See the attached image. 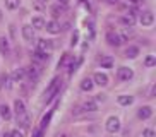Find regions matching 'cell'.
<instances>
[{"label":"cell","instance_id":"6da1fadb","mask_svg":"<svg viewBox=\"0 0 156 137\" xmlns=\"http://www.w3.org/2000/svg\"><path fill=\"white\" fill-rule=\"evenodd\" d=\"M60 86H62V81H60L58 77H55L53 81L50 82V86L46 87L45 91V101H50L53 96H57L60 93Z\"/></svg>","mask_w":156,"mask_h":137},{"label":"cell","instance_id":"7a4b0ae2","mask_svg":"<svg viewBox=\"0 0 156 137\" xmlns=\"http://www.w3.org/2000/svg\"><path fill=\"white\" fill-rule=\"evenodd\" d=\"M106 130L110 134H117L120 130V120L117 117H110L106 120Z\"/></svg>","mask_w":156,"mask_h":137},{"label":"cell","instance_id":"3957f363","mask_svg":"<svg viewBox=\"0 0 156 137\" xmlns=\"http://www.w3.org/2000/svg\"><path fill=\"white\" fill-rule=\"evenodd\" d=\"M117 77H119V81H130V79L134 77L132 68H129V67H120V68H119V72H117Z\"/></svg>","mask_w":156,"mask_h":137},{"label":"cell","instance_id":"277c9868","mask_svg":"<svg viewBox=\"0 0 156 137\" xmlns=\"http://www.w3.org/2000/svg\"><path fill=\"white\" fill-rule=\"evenodd\" d=\"M139 21H141L142 26H153V23H154V16H153V12H149V10H146V12L141 14V17H139Z\"/></svg>","mask_w":156,"mask_h":137},{"label":"cell","instance_id":"5b68a950","mask_svg":"<svg viewBox=\"0 0 156 137\" xmlns=\"http://www.w3.org/2000/svg\"><path fill=\"white\" fill-rule=\"evenodd\" d=\"M137 117L141 120H147V118H151L153 117V108L151 106H141L137 111Z\"/></svg>","mask_w":156,"mask_h":137},{"label":"cell","instance_id":"8992f818","mask_svg":"<svg viewBox=\"0 0 156 137\" xmlns=\"http://www.w3.org/2000/svg\"><path fill=\"white\" fill-rule=\"evenodd\" d=\"M106 41H108V45H112V46H120L122 45L120 36L117 34V33H113V31H110L108 34H106Z\"/></svg>","mask_w":156,"mask_h":137},{"label":"cell","instance_id":"52a82bcc","mask_svg":"<svg viewBox=\"0 0 156 137\" xmlns=\"http://www.w3.org/2000/svg\"><path fill=\"white\" fill-rule=\"evenodd\" d=\"M93 82L98 84V86H106L108 84V76L106 74H101V72H96L93 76Z\"/></svg>","mask_w":156,"mask_h":137},{"label":"cell","instance_id":"ba28073f","mask_svg":"<svg viewBox=\"0 0 156 137\" xmlns=\"http://www.w3.org/2000/svg\"><path fill=\"white\" fill-rule=\"evenodd\" d=\"M45 29L51 34H57V33H60V24L57 21H48V23H45Z\"/></svg>","mask_w":156,"mask_h":137},{"label":"cell","instance_id":"9c48e42d","mask_svg":"<svg viewBox=\"0 0 156 137\" xmlns=\"http://www.w3.org/2000/svg\"><path fill=\"white\" fill-rule=\"evenodd\" d=\"M23 38L26 41H33V38H34V29L31 27V24L23 26Z\"/></svg>","mask_w":156,"mask_h":137},{"label":"cell","instance_id":"30bf717a","mask_svg":"<svg viewBox=\"0 0 156 137\" xmlns=\"http://www.w3.org/2000/svg\"><path fill=\"white\" fill-rule=\"evenodd\" d=\"M51 48H53V43H51L50 40H40V41H38V50L50 51Z\"/></svg>","mask_w":156,"mask_h":137},{"label":"cell","instance_id":"8fae6325","mask_svg":"<svg viewBox=\"0 0 156 137\" xmlns=\"http://www.w3.org/2000/svg\"><path fill=\"white\" fill-rule=\"evenodd\" d=\"M14 110H16V115H24L26 113V105H24L23 100H16L14 101Z\"/></svg>","mask_w":156,"mask_h":137},{"label":"cell","instance_id":"7c38bea8","mask_svg":"<svg viewBox=\"0 0 156 137\" xmlns=\"http://www.w3.org/2000/svg\"><path fill=\"white\" fill-rule=\"evenodd\" d=\"M0 53L2 55H9L10 53V45L9 41H7V38H0Z\"/></svg>","mask_w":156,"mask_h":137},{"label":"cell","instance_id":"4fadbf2b","mask_svg":"<svg viewBox=\"0 0 156 137\" xmlns=\"http://www.w3.org/2000/svg\"><path fill=\"white\" fill-rule=\"evenodd\" d=\"M31 27L33 29H45V19L43 17H33Z\"/></svg>","mask_w":156,"mask_h":137},{"label":"cell","instance_id":"5bb4252c","mask_svg":"<svg viewBox=\"0 0 156 137\" xmlns=\"http://www.w3.org/2000/svg\"><path fill=\"white\" fill-rule=\"evenodd\" d=\"M134 103V98L132 96H129V94H122V96H119V105H122V106H129V105H132Z\"/></svg>","mask_w":156,"mask_h":137},{"label":"cell","instance_id":"9a60e30c","mask_svg":"<svg viewBox=\"0 0 156 137\" xmlns=\"http://www.w3.org/2000/svg\"><path fill=\"white\" fill-rule=\"evenodd\" d=\"M24 74H28L31 79H36V77H38V74H40V68H38L36 65H29V67L24 70Z\"/></svg>","mask_w":156,"mask_h":137},{"label":"cell","instance_id":"2e32d148","mask_svg":"<svg viewBox=\"0 0 156 137\" xmlns=\"http://www.w3.org/2000/svg\"><path fill=\"white\" fill-rule=\"evenodd\" d=\"M113 58L112 57H103V58L100 60V65H101V68H112L113 67Z\"/></svg>","mask_w":156,"mask_h":137},{"label":"cell","instance_id":"e0dca14e","mask_svg":"<svg viewBox=\"0 0 156 137\" xmlns=\"http://www.w3.org/2000/svg\"><path fill=\"white\" fill-rule=\"evenodd\" d=\"M93 86H94V82H93V79H89V77L83 79V82H81V89H83V91H91Z\"/></svg>","mask_w":156,"mask_h":137},{"label":"cell","instance_id":"ac0fdd59","mask_svg":"<svg viewBox=\"0 0 156 137\" xmlns=\"http://www.w3.org/2000/svg\"><path fill=\"white\" fill-rule=\"evenodd\" d=\"M139 55V48L137 46H129L127 50H125V57L127 58H136Z\"/></svg>","mask_w":156,"mask_h":137},{"label":"cell","instance_id":"d6986e66","mask_svg":"<svg viewBox=\"0 0 156 137\" xmlns=\"http://www.w3.org/2000/svg\"><path fill=\"white\" fill-rule=\"evenodd\" d=\"M72 62V55H69V53H65L62 58H60V62H58V67L60 68H64V67H67V65Z\"/></svg>","mask_w":156,"mask_h":137},{"label":"cell","instance_id":"ffe728a7","mask_svg":"<svg viewBox=\"0 0 156 137\" xmlns=\"http://www.w3.org/2000/svg\"><path fill=\"white\" fill-rule=\"evenodd\" d=\"M122 23H124L125 26H134V24H136V16H132V14H125L124 17H122Z\"/></svg>","mask_w":156,"mask_h":137},{"label":"cell","instance_id":"44dd1931","mask_svg":"<svg viewBox=\"0 0 156 137\" xmlns=\"http://www.w3.org/2000/svg\"><path fill=\"white\" fill-rule=\"evenodd\" d=\"M83 110H84V111H96V110H98L96 101H86V103L83 105Z\"/></svg>","mask_w":156,"mask_h":137},{"label":"cell","instance_id":"7402d4cb","mask_svg":"<svg viewBox=\"0 0 156 137\" xmlns=\"http://www.w3.org/2000/svg\"><path fill=\"white\" fill-rule=\"evenodd\" d=\"M10 77H12V81H14V82H19L21 79L24 77V68H16Z\"/></svg>","mask_w":156,"mask_h":137},{"label":"cell","instance_id":"603a6c76","mask_svg":"<svg viewBox=\"0 0 156 137\" xmlns=\"http://www.w3.org/2000/svg\"><path fill=\"white\" fill-rule=\"evenodd\" d=\"M0 115H2V118L10 120V108L7 105H0Z\"/></svg>","mask_w":156,"mask_h":137},{"label":"cell","instance_id":"cb8c5ba5","mask_svg":"<svg viewBox=\"0 0 156 137\" xmlns=\"http://www.w3.org/2000/svg\"><path fill=\"white\" fill-rule=\"evenodd\" d=\"M33 57H34V60H40V62H45V60H48V53H46V51H41V50H36Z\"/></svg>","mask_w":156,"mask_h":137},{"label":"cell","instance_id":"d4e9b609","mask_svg":"<svg viewBox=\"0 0 156 137\" xmlns=\"http://www.w3.org/2000/svg\"><path fill=\"white\" fill-rule=\"evenodd\" d=\"M17 122L21 123V127L23 128H28L29 127V118H28V115L24 113V115H19L17 117Z\"/></svg>","mask_w":156,"mask_h":137},{"label":"cell","instance_id":"484cf974","mask_svg":"<svg viewBox=\"0 0 156 137\" xmlns=\"http://www.w3.org/2000/svg\"><path fill=\"white\" fill-rule=\"evenodd\" d=\"M5 7L9 10H16L19 7V0H5Z\"/></svg>","mask_w":156,"mask_h":137},{"label":"cell","instance_id":"4316f807","mask_svg":"<svg viewBox=\"0 0 156 137\" xmlns=\"http://www.w3.org/2000/svg\"><path fill=\"white\" fill-rule=\"evenodd\" d=\"M51 115H53V110H50V111H48L45 117H43L41 125H40V127H41V128H46V125H48V122H50V118H51Z\"/></svg>","mask_w":156,"mask_h":137},{"label":"cell","instance_id":"83f0119b","mask_svg":"<svg viewBox=\"0 0 156 137\" xmlns=\"http://www.w3.org/2000/svg\"><path fill=\"white\" fill-rule=\"evenodd\" d=\"M144 65H146V67H154V65H156V58H154V55H147L146 60H144Z\"/></svg>","mask_w":156,"mask_h":137},{"label":"cell","instance_id":"f1b7e54d","mask_svg":"<svg viewBox=\"0 0 156 137\" xmlns=\"http://www.w3.org/2000/svg\"><path fill=\"white\" fill-rule=\"evenodd\" d=\"M51 12H53V17H58L60 14H62V7H60V5H55V7H51Z\"/></svg>","mask_w":156,"mask_h":137},{"label":"cell","instance_id":"f546056e","mask_svg":"<svg viewBox=\"0 0 156 137\" xmlns=\"http://www.w3.org/2000/svg\"><path fill=\"white\" fill-rule=\"evenodd\" d=\"M142 135L144 137H154V130H153V128H146V130L142 132Z\"/></svg>","mask_w":156,"mask_h":137},{"label":"cell","instance_id":"4dcf8cb0","mask_svg":"<svg viewBox=\"0 0 156 137\" xmlns=\"http://www.w3.org/2000/svg\"><path fill=\"white\" fill-rule=\"evenodd\" d=\"M43 134H45V128L38 127L36 130H34V135H33V137H43Z\"/></svg>","mask_w":156,"mask_h":137},{"label":"cell","instance_id":"1f68e13d","mask_svg":"<svg viewBox=\"0 0 156 137\" xmlns=\"http://www.w3.org/2000/svg\"><path fill=\"white\" fill-rule=\"evenodd\" d=\"M10 137H24V135H23V132H21L19 128H16V130H12V132H10Z\"/></svg>","mask_w":156,"mask_h":137},{"label":"cell","instance_id":"d6a6232c","mask_svg":"<svg viewBox=\"0 0 156 137\" xmlns=\"http://www.w3.org/2000/svg\"><path fill=\"white\" fill-rule=\"evenodd\" d=\"M77 40H79V34H77V33H74V34H72V40H70V45L76 46V45H77Z\"/></svg>","mask_w":156,"mask_h":137},{"label":"cell","instance_id":"836d02e7","mask_svg":"<svg viewBox=\"0 0 156 137\" xmlns=\"http://www.w3.org/2000/svg\"><path fill=\"white\" fill-rule=\"evenodd\" d=\"M141 0H127V4H132V5H137Z\"/></svg>","mask_w":156,"mask_h":137},{"label":"cell","instance_id":"e575fe53","mask_svg":"<svg viewBox=\"0 0 156 137\" xmlns=\"http://www.w3.org/2000/svg\"><path fill=\"white\" fill-rule=\"evenodd\" d=\"M58 4H62V5H67V4H69V0H58Z\"/></svg>","mask_w":156,"mask_h":137},{"label":"cell","instance_id":"d590c367","mask_svg":"<svg viewBox=\"0 0 156 137\" xmlns=\"http://www.w3.org/2000/svg\"><path fill=\"white\" fill-rule=\"evenodd\" d=\"M119 0H108V4H117Z\"/></svg>","mask_w":156,"mask_h":137},{"label":"cell","instance_id":"8d00e7d4","mask_svg":"<svg viewBox=\"0 0 156 137\" xmlns=\"http://www.w3.org/2000/svg\"><path fill=\"white\" fill-rule=\"evenodd\" d=\"M4 137H10V134H7V132H5V134H4Z\"/></svg>","mask_w":156,"mask_h":137},{"label":"cell","instance_id":"74e56055","mask_svg":"<svg viewBox=\"0 0 156 137\" xmlns=\"http://www.w3.org/2000/svg\"><path fill=\"white\" fill-rule=\"evenodd\" d=\"M0 19H2V12H0Z\"/></svg>","mask_w":156,"mask_h":137},{"label":"cell","instance_id":"f35d334b","mask_svg":"<svg viewBox=\"0 0 156 137\" xmlns=\"http://www.w3.org/2000/svg\"><path fill=\"white\" fill-rule=\"evenodd\" d=\"M43 2H46V0H43Z\"/></svg>","mask_w":156,"mask_h":137}]
</instances>
